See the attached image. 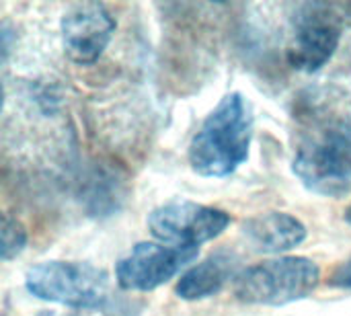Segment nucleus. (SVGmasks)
<instances>
[{"instance_id": "39448f33", "label": "nucleus", "mask_w": 351, "mask_h": 316, "mask_svg": "<svg viewBox=\"0 0 351 316\" xmlns=\"http://www.w3.org/2000/svg\"><path fill=\"white\" fill-rule=\"evenodd\" d=\"M292 171L315 193L346 195L351 189V140L343 134H331L302 146L294 156Z\"/></svg>"}, {"instance_id": "423d86ee", "label": "nucleus", "mask_w": 351, "mask_h": 316, "mask_svg": "<svg viewBox=\"0 0 351 316\" xmlns=\"http://www.w3.org/2000/svg\"><path fill=\"white\" fill-rule=\"evenodd\" d=\"M197 257V249L138 243L115 267L117 286L125 292H152L173 280Z\"/></svg>"}, {"instance_id": "9b49d317", "label": "nucleus", "mask_w": 351, "mask_h": 316, "mask_svg": "<svg viewBox=\"0 0 351 316\" xmlns=\"http://www.w3.org/2000/svg\"><path fill=\"white\" fill-rule=\"evenodd\" d=\"M27 247V230L25 226L4 214L2 216V224H0V259L2 261H10L14 257H19Z\"/></svg>"}, {"instance_id": "7ed1b4c3", "label": "nucleus", "mask_w": 351, "mask_h": 316, "mask_svg": "<svg viewBox=\"0 0 351 316\" xmlns=\"http://www.w3.org/2000/svg\"><path fill=\"white\" fill-rule=\"evenodd\" d=\"M321 282V269L306 257H280L243 269L234 296L255 306H286L308 298Z\"/></svg>"}, {"instance_id": "f8f14e48", "label": "nucleus", "mask_w": 351, "mask_h": 316, "mask_svg": "<svg viewBox=\"0 0 351 316\" xmlns=\"http://www.w3.org/2000/svg\"><path fill=\"white\" fill-rule=\"evenodd\" d=\"M329 286L331 288H339V290H351V257L348 261H343L329 278Z\"/></svg>"}, {"instance_id": "0eeeda50", "label": "nucleus", "mask_w": 351, "mask_h": 316, "mask_svg": "<svg viewBox=\"0 0 351 316\" xmlns=\"http://www.w3.org/2000/svg\"><path fill=\"white\" fill-rule=\"evenodd\" d=\"M117 23L101 2L72 4L62 16V43L76 64H95L107 49Z\"/></svg>"}, {"instance_id": "1a4fd4ad", "label": "nucleus", "mask_w": 351, "mask_h": 316, "mask_svg": "<svg viewBox=\"0 0 351 316\" xmlns=\"http://www.w3.org/2000/svg\"><path fill=\"white\" fill-rule=\"evenodd\" d=\"M243 234L255 251L278 255L302 245L306 226L286 212H267L249 218L243 224Z\"/></svg>"}, {"instance_id": "20e7f679", "label": "nucleus", "mask_w": 351, "mask_h": 316, "mask_svg": "<svg viewBox=\"0 0 351 316\" xmlns=\"http://www.w3.org/2000/svg\"><path fill=\"white\" fill-rule=\"evenodd\" d=\"M228 224V212L185 199L162 204L148 216V230L152 236L179 249H197L199 245L218 239Z\"/></svg>"}, {"instance_id": "f03ea898", "label": "nucleus", "mask_w": 351, "mask_h": 316, "mask_svg": "<svg viewBox=\"0 0 351 316\" xmlns=\"http://www.w3.org/2000/svg\"><path fill=\"white\" fill-rule=\"evenodd\" d=\"M25 288L31 296L62 304L74 311H101L103 315L117 306L111 294L109 276L90 263L45 261L31 267L25 276Z\"/></svg>"}, {"instance_id": "9d476101", "label": "nucleus", "mask_w": 351, "mask_h": 316, "mask_svg": "<svg viewBox=\"0 0 351 316\" xmlns=\"http://www.w3.org/2000/svg\"><path fill=\"white\" fill-rule=\"evenodd\" d=\"M237 269H239V257L234 253L230 251L212 253L208 259L189 267L179 278L175 286V294L187 302L212 298L218 292H222V288L230 280H237L239 276Z\"/></svg>"}, {"instance_id": "ddd939ff", "label": "nucleus", "mask_w": 351, "mask_h": 316, "mask_svg": "<svg viewBox=\"0 0 351 316\" xmlns=\"http://www.w3.org/2000/svg\"><path fill=\"white\" fill-rule=\"evenodd\" d=\"M37 316H74V315H60V313H56V311H41Z\"/></svg>"}, {"instance_id": "f257e3e1", "label": "nucleus", "mask_w": 351, "mask_h": 316, "mask_svg": "<svg viewBox=\"0 0 351 316\" xmlns=\"http://www.w3.org/2000/svg\"><path fill=\"white\" fill-rule=\"evenodd\" d=\"M253 113L241 93H230L208 113L189 144V165L202 177H228L247 158Z\"/></svg>"}, {"instance_id": "4468645a", "label": "nucleus", "mask_w": 351, "mask_h": 316, "mask_svg": "<svg viewBox=\"0 0 351 316\" xmlns=\"http://www.w3.org/2000/svg\"><path fill=\"white\" fill-rule=\"evenodd\" d=\"M343 218H346V222H348V224L351 226V208H348V210H346V216H343Z\"/></svg>"}, {"instance_id": "6e6552de", "label": "nucleus", "mask_w": 351, "mask_h": 316, "mask_svg": "<svg viewBox=\"0 0 351 316\" xmlns=\"http://www.w3.org/2000/svg\"><path fill=\"white\" fill-rule=\"evenodd\" d=\"M341 31L333 21L315 16L306 19L288 49V62L292 68L302 72H317L323 68L339 47Z\"/></svg>"}]
</instances>
